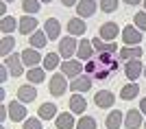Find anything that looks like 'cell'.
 Masks as SVG:
<instances>
[{
  "instance_id": "1",
  "label": "cell",
  "mask_w": 146,
  "mask_h": 129,
  "mask_svg": "<svg viewBox=\"0 0 146 129\" xmlns=\"http://www.w3.org/2000/svg\"><path fill=\"white\" fill-rule=\"evenodd\" d=\"M76 50H79L76 37L68 35V37H61L59 39V55L63 57V59H72V55H76Z\"/></svg>"
},
{
  "instance_id": "2",
  "label": "cell",
  "mask_w": 146,
  "mask_h": 129,
  "mask_svg": "<svg viewBox=\"0 0 146 129\" xmlns=\"http://www.w3.org/2000/svg\"><path fill=\"white\" fill-rule=\"evenodd\" d=\"M48 90H50L52 96H61V94L68 90V77L63 72L52 74V77H50V83H48Z\"/></svg>"
},
{
  "instance_id": "3",
  "label": "cell",
  "mask_w": 146,
  "mask_h": 129,
  "mask_svg": "<svg viewBox=\"0 0 146 129\" xmlns=\"http://www.w3.org/2000/svg\"><path fill=\"white\" fill-rule=\"evenodd\" d=\"M122 42L127 44V46H140V42H142V31H140L135 24L124 26V29H122Z\"/></svg>"
},
{
  "instance_id": "4",
  "label": "cell",
  "mask_w": 146,
  "mask_h": 129,
  "mask_svg": "<svg viewBox=\"0 0 146 129\" xmlns=\"http://www.w3.org/2000/svg\"><path fill=\"white\" fill-rule=\"evenodd\" d=\"M85 70V66L81 61H76V59H66V61L61 63V72L66 74L68 79H76V77H81V72Z\"/></svg>"
},
{
  "instance_id": "5",
  "label": "cell",
  "mask_w": 146,
  "mask_h": 129,
  "mask_svg": "<svg viewBox=\"0 0 146 129\" xmlns=\"http://www.w3.org/2000/svg\"><path fill=\"white\" fill-rule=\"evenodd\" d=\"M26 116H29V112H26L24 103L22 101H13V103H9V120H13V123H20V120H26Z\"/></svg>"
},
{
  "instance_id": "6",
  "label": "cell",
  "mask_w": 146,
  "mask_h": 129,
  "mask_svg": "<svg viewBox=\"0 0 146 129\" xmlns=\"http://www.w3.org/2000/svg\"><path fill=\"white\" fill-rule=\"evenodd\" d=\"M124 74H127L129 81H137L140 74H144V63H142V59H131V61H127Z\"/></svg>"
},
{
  "instance_id": "7",
  "label": "cell",
  "mask_w": 146,
  "mask_h": 129,
  "mask_svg": "<svg viewBox=\"0 0 146 129\" xmlns=\"http://www.w3.org/2000/svg\"><path fill=\"white\" fill-rule=\"evenodd\" d=\"M22 57H18V55H9V57H5V66L9 68V72H11V77H22L24 74V66H22Z\"/></svg>"
},
{
  "instance_id": "8",
  "label": "cell",
  "mask_w": 146,
  "mask_h": 129,
  "mask_svg": "<svg viewBox=\"0 0 146 129\" xmlns=\"http://www.w3.org/2000/svg\"><path fill=\"white\" fill-rule=\"evenodd\" d=\"M94 103H96V107H100V110H109L111 105L116 103V96H113V92H109V90H98L96 96H94Z\"/></svg>"
},
{
  "instance_id": "9",
  "label": "cell",
  "mask_w": 146,
  "mask_h": 129,
  "mask_svg": "<svg viewBox=\"0 0 146 129\" xmlns=\"http://www.w3.org/2000/svg\"><path fill=\"white\" fill-rule=\"evenodd\" d=\"M20 57H22L24 66H29V68H37L39 63H44V57L39 55V50H37V48H26Z\"/></svg>"
},
{
  "instance_id": "10",
  "label": "cell",
  "mask_w": 146,
  "mask_h": 129,
  "mask_svg": "<svg viewBox=\"0 0 146 129\" xmlns=\"http://www.w3.org/2000/svg\"><path fill=\"white\" fill-rule=\"evenodd\" d=\"M118 33H120V26H118L116 22H105V24L100 26V31H98V37L105 39V42H113L118 37Z\"/></svg>"
},
{
  "instance_id": "11",
  "label": "cell",
  "mask_w": 146,
  "mask_h": 129,
  "mask_svg": "<svg viewBox=\"0 0 146 129\" xmlns=\"http://www.w3.org/2000/svg\"><path fill=\"white\" fill-rule=\"evenodd\" d=\"M94 53H96V50H94V44H92V39L83 37V39L79 42V50H76V57H79V61H90Z\"/></svg>"
},
{
  "instance_id": "12",
  "label": "cell",
  "mask_w": 146,
  "mask_h": 129,
  "mask_svg": "<svg viewBox=\"0 0 146 129\" xmlns=\"http://www.w3.org/2000/svg\"><path fill=\"white\" fill-rule=\"evenodd\" d=\"M98 5H96V0H81L79 5H76V13H79V18H92L94 13H96Z\"/></svg>"
},
{
  "instance_id": "13",
  "label": "cell",
  "mask_w": 146,
  "mask_h": 129,
  "mask_svg": "<svg viewBox=\"0 0 146 129\" xmlns=\"http://www.w3.org/2000/svg\"><path fill=\"white\" fill-rule=\"evenodd\" d=\"M85 31H87V26L83 22V18H70L68 20V35L81 37V35H85Z\"/></svg>"
},
{
  "instance_id": "14",
  "label": "cell",
  "mask_w": 146,
  "mask_h": 129,
  "mask_svg": "<svg viewBox=\"0 0 146 129\" xmlns=\"http://www.w3.org/2000/svg\"><path fill=\"white\" fill-rule=\"evenodd\" d=\"M35 98H37V86L24 83V86L18 90V101H22V103H33Z\"/></svg>"
},
{
  "instance_id": "15",
  "label": "cell",
  "mask_w": 146,
  "mask_h": 129,
  "mask_svg": "<svg viewBox=\"0 0 146 129\" xmlns=\"http://www.w3.org/2000/svg\"><path fill=\"white\" fill-rule=\"evenodd\" d=\"M37 31V18L35 15H22L20 18V33L22 35H33Z\"/></svg>"
},
{
  "instance_id": "16",
  "label": "cell",
  "mask_w": 146,
  "mask_h": 129,
  "mask_svg": "<svg viewBox=\"0 0 146 129\" xmlns=\"http://www.w3.org/2000/svg\"><path fill=\"white\" fill-rule=\"evenodd\" d=\"M142 123H144V120H142L140 110H129L127 114H124V127L127 129H140Z\"/></svg>"
},
{
  "instance_id": "17",
  "label": "cell",
  "mask_w": 146,
  "mask_h": 129,
  "mask_svg": "<svg viewBox=\"0 0 146 129\" xmlns=\"http://www.w3.org/2000/svg\"><path fill=\"white\" fill-rule=\"evenodd\" d=\"M44 31H46V35H48V39H59L61 37V24L57 18H48L46 22H44Z\"/></svg>"
},
{
  "instance_id": "18",
  "label": "cell",
  "mask_w": 146,
  "mask_h": 129,
  "mask_svg": "<svg viewBox=\"0 0 146 129\" xmlns=\"http://www.w3.org/2000/svg\"><path fill=\"white\" fill-rule=\"evenodd\" d=\"M55 127L57 129H74V127H76L72 112H61L59 116L55 118Z\"/></svg>"
},
{
  "instance_id": "19",
  "label": "cell",
  "mask_w": 146,
  "mask_h": 129,
  "mask_svg": "<svg viewBox=\"0 0 146 129\" xmlns=\"http://www.w3.org/2000/svg\"><path fill=\"white\" fill-rule=\"evenodd\" d=\"M37 116L42 118V120H52V118H57L59 114H57V105L50 101V103H42L39 105V110H37Z\"/></svg>"
},
{
  "instance_id": "20",
  "label": "cell",
  "mask_w": 146,
  "mask_h": 129,
  "mask_svg": "<svg viewBox=\"0 0 146 129\" xmlns=\"http://www.w3.org/2000/svg\"><path fill=\"white\" fill-rule=\"evenodd\" d=\"M85 110H87V101L81 96L79 92H74L72 96H70V112H72V114H83Z\"/></svg>"
},
{
  "instance_id": "21",
  "label": "cell",
  "mask_w": 146,
  "mask_h": 129,
  "mask_svg": "<svg viewBox=\"0 0 146 129\" xmlns=\"http://www.w3.org/2000/svg\"><path fill=\"white\" fill-rule=\"evenodd\" d=\"M92 88V77L87 74V77H76V79H72V83H70V90L72 92H87Z\"/></svg>"
},
{
  "instance_id": "22",
  "label": "cell",
  "mask_w": 146,
  "mask_h": 129,
  "mask_svg": "<svg viewBox=\"0 0 146 129\" xmlns=\"http://www.w3.org/2000/svg\"><path fill=\"white\" fill-rule=\"evenodd\" d=\"M15 29H20V22L13 15H5V18L0 20V31L5 33V35H11Z\"/></svg>"
},
{
  "instance_id": "23",
  "label": "cell",
  "mask_w": 146,
  "mask_h": 129,
  "mask_svg": "<svg viewBox=\"0 0 146 129\" xmlns=\"http://www.w3.org/2000/svg\"><path fill=\"white\" fill-rule=\"evenodd\" d=\"M122 123H124V116H122V112H118V110H111L109 116H107V120H105L107 129H120Z\"/></svg>"
},
{
  "instance_id": "24",
  "label": "cell",
  "mask_w": 146,
  "mask_h": 129,
  "mask_svg": "<svg viewBox=\"0 0 146 129\" xmlns=\"http://www.w3.org/2000/svg\"><path fill=\"white\" fill-rule=\"evenodd\" d=\"M140 94V83H127V86H122V90H120V96H122V101H133L135 96Z\"/></svg>"
},
{
  "instance_id": "25",
  "label": "cell",
  "mask_w": 146,
  "mask_h": 129,
  "mask_svg": "<svg viewBox=\"0 0 146 129\" xmlns=\"http://www.w3.org/2000/svg\"><path fill=\"white\" fill-rule=\"evenodd\" d=\"M122 61H131V59H142V48H135V46H127V48H120L118 53Z\"/></svg>"
},
{
  "instance_id": "26",
  "label": "cell",
  "mask_w": 146,
  "mask_h": 129,
  "mask_svg": "<svg viewBox=\"0 0 146 129\" xmlns=\"http://www.w3.org/2000/svg\"><path fill=\"white\" fill-rule=\"evenodd\" d=\"M26 79L31 81V83H44V79H46V68H29V72H26Z\"/></svg>"
},
{
  "instance_id": "27",
  "label": "cell",
  "mask_w": 146,
  "mask_h": 129,
  "mask_svg": "<svg viewBox=\"0 0 146 129\" xmlns=\"http://www.w3.org/2000/svg\"><path fill=\"white\" fill-rule=\"evenodd\" d=\"M29 42H31V48H44L48 42V35H46V31H35L33 35H29Z\"/></svg>"
},
{
  "instance_id": "28",
  "label": "cell",
  "mask_w": 146,
  "mask_h": 129,
  "mask_svg": "<svg viewBox=\"0 0 146 129\" xmlns=\"http://www.w3.org/2000/svg\"><path fill=\"white\" fill-rule=\"evenodd\" d=\"M13 48H15V39H13V35H5V37H2V42H0V55L9 57Z\"/></svg>"
},
{
  "instance_id": "29",
  "label": "cell",
  "mask_w": 146,
  "mask_h": 129,
  "mask_svg": "<svg viewBox=\"0 0 146 129\" xmlns=\"http://www.w3.org/2000/svg\"><path fill=\"white\" fill-rule=\"evenodd\" d=\"M59 53H48V55L44 57V66L42 68H46V70H55V68H61V63H59Z\"/></svg>"
},
{
  "instance_id": "30",
  "label": "cell",
  "mask_w": 146,
  "mask_h": 129,
  "mask_svg": "<svg viewBox=\"0 0 146 129\" xmlns=\"http://www.w3.org/2000/svg\"><path fill=\"white\" fill-rule=\"evenodd\" d=\"M39 5H42V0H22V9L24 13H37L39 11Z\"/></svg>"
},
{
  "instance_id": "31",
  "label": "cell",
  "mask_w": 146,
  "mask_h": 129,
  "mask_svg": "<svg viewBox=\"0 0 146 129\" xmlns=\"http://www.w3.org/2000/svg\"><path fill=\"white\" fill-rule=\"evenodd\" d=\"M118 5H120V2H118V0H100V9H103L105 13H113L118 9Z\"/></svg>"
},
{
  "instance_id": "32",
  "label": "cell",
  "mask_w": 146,
  "mask_h": 129,
  "mask_svg": "<svg viewBox=\"0 0 146 129\" xmlns=\"http://www.w3.org/2000/svg\"><path fill=\"white\" fill-rule=\"evenodd\" d=\"M76 129H96V120L92 116H83L79 123H76Z\"/></svg>"
},
{
  "instance_id": "33",
  "label": "cell",
  "mask_w": 146,
  "mask_h": 129,
  "mask_svg": "<svg viewBox=\"0 0 146 129\" xmlns=\"http://www.w3.org/2000/svg\"><path fill=\"white\" fill-rule=\"evenodd\" d=\"M133 24L140 29V31H146V13H135Z\"/></svg>"
},
{
  "instance_id": "34",
  "label": "cell",
  "mask_w": 146,
  "mask_h": 129,
  "mask_svg": "<svg viewBox=\"0 0 146 129\" xmlns=\"http://www.w3.org/2000/svg\"><path fill=\"white\" fill-rule=\"evenodd\" d=\"M24 129H42V118H26Z\"/></svg>"
},
{
  "instance_id": "35",
  "label": "cell",
  "mask_w": 146,
  "mask_h": 129,
  "mask_svg": "<svg viewBox=\"0 0 146 129\" xmlns=\"http://www.w3.org/2000/svg\"><path fill=\"white\" fill-rule=\"evenodd\" d=\"M98 68H100V61H94V59H90V61H87V66H85V72L90 74L92 79H94V74H96Z\"/></svg>"
},
{
  "instance_id": "36",
  "label": "cell",
  "mask_w": 146,
  "mask_h": 129,
  "mask_svg": "<svg viewBox=\"0 0 146 129\" xmlns=\"http://www.w3.org/2000/svg\"><path fill=\"white\" fill-rule=\"evenodd\" d=\"M109 72H111V68H105L103 63H100V68H98L96 74H94V79H107V77H109Z\"/></svg>"
},
{
  "instance_id": "37",
  "label": "cell",
  "mask_w": 146,
  "mask_h": 129,
  "mask_svg": "<svg viewBox=\"0 0 146 129\" xmlns=\"http://www.w3.org/2000/svg\"><path fill=\"white\" fill-rule=\"evenodd\" d=\"M9 74H11V72H9V68L2 63V66H0V83H5V81L9 79Z\"/></svg>"
},
{
  "instance_id": "38",
  "label": "cell",
  "mask_w": 146,
  "mask_h": 129,
  "mask_svg": "<svg viewBox=\"0 0 146 129\" xmlns=\"http://www.w3.org/2000/svg\"><path fill=\"white\" fill-rule=\"evenodd\" d=\"M0 120H9V105L0 107Z\"/></svg>"
},
{
  "instance_id": "39",
  "label": "cell",
  "mask_w": 146,
  "mask_h": 129,
  "mask_svg": "<svg viewBox=\"0 0 146 129\" xmlns=\"http://www.w3.org/2000/svg\"><path fill=\"white\" fill-rule=\"evenodd\" d=\"M79 2H81V0H61V5H63V7H76Z\"/></svg>"
},
{
  "instance_id": "40",
  "label": "cell",
  "mask_w": 146,
  "mask_h": 129,
  "mask_svg": "<svg viewBox=\"0 0 146 129\" xmlns=\"http://www.w3.org/2000/svg\"><path fill=\"white\" fill-rule=\"evenodd\" d=\"M140 112H142V114H146V96L140 101Z\"/></svg>"
},
{
  "instance_id": "41",
  "label": "cell",
  "mask_w": 146,
  "mask_h": 129,
  "mask_svg": "<svg viewBox=\"0 0 146 129\" xmlns=\"http://www.w3.org/2000/svg\"><path fill=\"white\" fill-rule=\"evenodd\" d=\"M122 2H127V5H131V7H133V5H140L142 0H122Z\"/></svg>"
},
{
  "instance_id": "42",
  "label": "cell",
  "mask_w": 146,
  "mask_h": 129,
  "mask_svg": "<svg viewBox=\"0 0 146 129\" xmlns=\"http://www.w3.org/2000/svg\"><path fill=\"white\" fill-rule=\"evenodd\" d=\"M144 77H146V63H144Z\"/></svg>"
},
{
  "instance_id": "43",
  "label": "cell",
  "mask_w": 146,
  "mask_h": 129,
  "mask_svg": "<svg viewBox=\"0 0 146 129\" xmlns=\"http://www.w3.org/2000/svg\"><path fill=\"white\" fill-rule=\"evenodd\" d=\"M42 2H52V0H42Z\"/></svg>"
},
{
  "instance_id": "44",
  "label": "cell",
  "mask_w": 146,
  "mask_h": 129,
  "mask_svg": "<svg viewBox=\"0 0 146 129\" xmlns=\"http://www.w3.org/2000/svg\"><path fill=\"white\" fill-rule=\"evenodd\" d=\"M5 2H13V0H5Z\"/></svg>"
},
{
  "instance_id": "45",
  "label": "cell",
  "mask_w": 146,
  "mask_h": 129,
  "mask_svg": "<svg viewBox=\"0 0 146 129\" xmlns=\"http://www.w3.org/2000/svg\"><path fill=\"white\" fill-rule=\"evenodd\" d=\"M144 9H146V0H144Z\"/></svg>"
},
{
  "instance_id": "46",
  "label": "cell",
  "mask_w": 146,
  "mask_h": 129,
  "mask_svg": "<svg viewBox=\"0 0 146 129\" xmlns=\"http://www.w3.org/2000/svg\"><path fill=\"white\" fill-rule=\"evenodd\" d=\"M144 129H146V120H144Z\"/></svg>"
}]
</instances>
